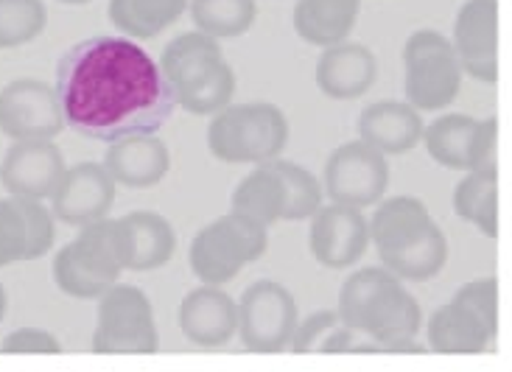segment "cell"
<instances>
[{
	"instance_id": "cell-1",
	"label": "cell",
	"mask_w": 512,
	"mask_h": 372,
	"mask_svg": "<svg viewBox=\"0 0 512 372\" xmlns=\"http://www.w3.org/2000/svg\"><path fill=\"white\" fill-rule=\"evenodd\" d=\"M65 126L87 140L157 135L177 110L160 62L132 37H87L56 65Z\"/></svg>"
},
{
	"instance_id": "cell-2",
	"label": "cell",
	"mask_w": 512,
	"mask_h": 372,
	"mask_svg": "<svg viewBox=\"0 0 512 372\" xmlns=\"http://www.w3.org/2000/svg\"><path fill=\"white\" fill-rule=\"evenodd\" d=\"M336 314L345 328L375 342L381 353H426L417 345L420 303L387 266H367L347 277Z\"/></svg>"
},
{
	"instance_id": "cell-3",
	"label": "cell",
	"mask_w": 512,
	"mask_h": 372,
	"mask_svg": "<svg viewBox=\"0 0 512 372\" xmlns=\"http://www.w3.org/2000/svg\"><path fill=\"white\" fill-rule=\"evenodd\" d=\"M370 244L392 275L409 283L437 277L448 261V238L415 196H392L370 219Z\"/></svg>"
},
{
	"instance_id": "cell-4",
	"label": "cell",
	"mask_w": 512,
	"mask_h": 372,
	"mask_svg": "<svg viewBox=\"0 0 512 372\" xmlns=\"http://www.w3.org/2000/svg\"><path fill=\"white\" fill-rule=\"evenodd\" d=\"M160 70L177 107L191 115H216L236 96V70L224 59L219 40L202 31H185L160 54Z\"/></svg>"
},
{
	"instance_id": "cell-5",
	"label": "cell",
	"mask_w": 512,
	"mask_h": 372,
	"mask_svg": "<svg viewBox=\"0 0 512 372\" xmlns=\"http://www.w3.org/2000/svg\"><path fill=\"white\" fill-rule=\"evenodd\" d=\"M322 182L291 160H266L238 182L230 207L272 227L277 221L311 219L322 205Z\"/></svg>"
},
{
	"instance_id": "cell-6",
	"label": "cell",
	"mask_w": 512,
	"mask_h": 372,
	"mask_svg": "<svg viewBox=\"0 0 512 372\" xmlns=\"http://www.w3.org/2000/svg\"><path fill=\"white\" fill-rule=\"evenodd\" d=\"M82 233L56 252L54 283L59 291L76 300H98L104 291L121 280L126 269V247L121 221H90L79 227Z\"/></svg>"
},
{
	"instance_id": "cell-7",
	"label": "cell",
	"mask_w": 512,
	"mask_h": 372,
	"mask_svg": "<svg viewBox=\"0 0 512 372\" xmlns=\"http://www.w3.org/2000/svg\"><path fill=\"white\" fill-rule=\"evenodd\" d=\"M499 333V280L476 277L437 308L429 319L426 339L431 350L448 356H476L493 345Z\"/></svg>"
},
{
	"instance_id": "cell-8",
	"label": "cell",
	"mask_w": 512,
	"mask_h": 372,
	"mask_svg": "<svg viewBox=\"0 0 512 372\" xmlns=\"http://www.w3.org/2000/svg\"><path fill=\"white\" fill-rule=\"evenodd\" d=\"M289 143V118L269 101L227 104L208 126V149L222 163H266Z\"/></svg>"
},
{
	"instance_id": "cell-9",
	"label": "cell",
	"mask_w": 512,
	"mask_h": 372,
	"mask_svg": "<svg viewBox=\"0 0 512 372\" xmlns=\"http://www.w3.org/2000/svg\"><path fill=\"white\" fill-rule=\"evenodd\" d=\"M269 247V227L247 213L230 210L227 216L205 224L191 241L188 263L202 283L224 286L258 261Z\"/></svg>"
},
{
	"instance_id": "cell-10",
	"label": "cell",
	"mask_w": 512,
	"mask_h": 372,
	"mask_svg": "<svg viewBox=\"0 0 512 372\" xmlns=\"http://www.w3.org/2000/svg\"><path fill=\"white\" fill-rule=\"evenodd\" d=\"M406 101L415 110H445L462 93V65L448 37L434 28L415 31L403 45Z\"/></svg>"
},
{
	"instance_id": "cell-11",
	"label": "cell",
	"mask_w": 512,
	"mask_h": 372,
	"mask_svg": "<svg viewBox=\"0 0 512 372\" xmlns=\"http://www.w3.org/2000/svg\"><path fill=\"white\" fill-rule=\"evenodd\" d=\"M96 353H157L160 333L154 322L152 300L129 283H115L98 297V319L93 333Z\"/></svg>"
},
{
	"instance_id": "cell-12",
	"label": "cell",
	"mask_w": 512,
	"mask_h": 372,
	"mask_svg": "<svg viewBox=\"0 0 512 372\" xmlns=\"http://www.w3.org/2000/svg\"><path fill=\"white\" fill-rule=\"evenodd\" d=\"M426 152L437 166L454 171L499 168V118L490 115L476 121L471 115H443L423 126Z\"/></svg>"
},
{
	"instance_id": "cell-13",
	"label": "cell",
	"mask_w": 512,
	"mask_h": 372,
	"mask_svg": "<svg viewBox=\"0 0 512 372\" xmlns=\"http://www.w3.org/2000/svg\"><path fill=\"white\" fill-rule=\"evenodd\" d=\"M300 311L286 286L258 280L238 300V336L252 353H280L289 347Z\"/></svg>"
},
{
	"instance_id": "cell-14",
	"label": "cell",
	"mask_w": 512,
	"mask_h": 372,
	"mask_svg": "<svg viewBox=\"0 0 512 372\" xmlns=\"http://www.w3.org/2000/svg\"><path fill=\"white\" fill-rule=\"evenodd\" d=\"M389 188V160L364 140H350L333 149L325 163L322 193L339 205H378Z\"/></svg>"
},
{
	"instance_id": "cell-15",
	"label": "cell",
	"mask_w": 512,
	"mask_h": 372,
	"mask_svg": "<svg viewBox=\"0 0 512 372\" xmlns=\"http://www.w3.org/2000/svg\"><path fill=\"white\" fill-rule=\"evenodd\" d=\"M65 129L54 84L14 79L0 90V132L12 140H54Z\"/></svg>"
},
{
	"instance_id": "cell-16",
	"label": "cell",
	"mask_w": 512,
	"mask_h": 372,
	"mask_svg": "<svg viewBox=\"0 0 512 372\" xmlns=\"http://www.w3.org/2000/svg\"><path fill=\"white\" fill-rule=\"evenodd\" d=\"M308 244L311 255L325 269H347L359 263L370 247V221L359 207L339 202L319 205L317 213L311 216Z\"/></svg>"
},
{
	"instance_id": "cell-17",
	"label": "cell",
	"mask_w": 512,
	"mask_h": 372,
	"mask_svg": "<svg viewBox=\"0 0 512 372\" xmlns=\"http://www.w3.org/2000/svg\"><path fill=\"white\" fill-rule=\"evenodd\" d=\"M454 51L476 82L499 79V0H468L454 20Z\"/></svg>"
},
{
	"instance_id": "cell-18",
	"label": "cell",
	"mask_w": 512,
	"mask_h": 372,
	"mask_svg": "<svg viewBox=\"0 0 512 372\" xmlns=\"http://www.w3.org/2000/svg\"><path fill=\"white\" fill-rule=\"evenodd\" d=\"M115 202V180L104 163H76L65 168V177L51 193V213L68 227H84L110 216Z\"/></svg>"
},
{
	"instance_id": "cell-19",
	"label": "cell",
	"mask_w": 512,
	"mask_h": 372,
	"mask_svg": "<svg viewBox=\"0 0 512 372\" xmlns=\"http://www.w3.org/2000/svg\"><path fill=\"white\" fill-rule=\"evenodd\" d=\"M65 157L54 140H14L0 163V182L17 199H51L65 177Z\"/></svg>"
},
{
	"instance_id": "cell-20",
	"label": "cell",
	"mask_w": 512,
	"mask_h": 372,
	"mask_svg": "<svg viewBox=\"0 0 512 372\" xmlns=\"http://www.w3.org/2000/svg\"><path fill=\"white\" fill-rule=\"evenodd\" d=\"M180 331L196 347H224L238 333V303L219 286H199L180 303Z\"/></svg>"
},
{
	"instance_id": "cell-21",
	"label": "cell",
	"mask_w": 512,
	"mask_h": 372,
	"mask_svg": "<svg viewBox=\"0 0 512 372\" xmlns=\"http://www.w3.org/2000/svg\"><path fill=\"white\" fill-rule=\"evenodd\" d=\"M317 87L333 101H353L370 93L378 76V59L361 42H336L322 48L317 59Z\"/></svg>"
},
{
	"instance_id": "cell-22",
	"label": "cell",
	"mask_w": 512,
	"mask_h": 372,
	"mask_svg": "<svg viewBox=\"0 0 512 372\" xmlns=\"http://www.w3.org/2000/svg\"><path fill=\"white\" fill-rule=\"evenodd\" d=\"M104 168L115 185L126 188H152L166 180L171 168V152L157 135H129L112 140L104 154Z\"/></svg>"
},
{
	"instance_id": "cell-23",
	"label": "cell",
	"mask_w": 512,
	"mask_h": 372,
	"mask_svg": "<svg viewBox=\"0 0 512 372\" xmlns=\"http://www.w3.org/2000/svg\"><path fill=\"white\" fill-rule=\"evenodd\" d=\"M423 118L409 101H375L359 115V140L381 154H406L423 138Z\"/></svg>"
},
{
	"instance_id": "cell-24",
	"label": "cell",
	"mask_w": 512,
	"mask_h": 372,
	"mask_svg": "<svg viewBox=\"0 0 512 372\" xmlns=\"http://www.w3.org/2000/svg\"><path fill=\"white\" fill-rule=\"evenodd\" d=\"M121 221L126 247V269L132 272H152L166 266L177 249V233L171 221L154 210L126 213Z\"/></svg>"
},
{
	"instance_id": "cell-25",
	"label": "cell",
	"mask_w": 512,
	"mask_h": 372,
	"mask_svg": "<svg viewBox=\"0 0 512 372\" xmlns=\"http://www.w3.org/2000/svg\"><path fill=\"white\" fill-rule=\"evenodd\" d=\"M359 12L361 0H297L291 20L300 40L328 48L350 37Z\"/></svg>"
},
{
	"instance_id": "cell-26",
	"label": "cell",
	"mask_w": 512,
	"mask_h": 372,
	"mask_svg": "<svg viewBox=\"0 0 512 372\" xmlns=\"http://www.w3.org/2000/svg\"><path fill=\"white\" fill-rule=\"evenodd\" d=\"M454 210L487 238L499 235V168H471L454 188Z\"/></svg>"
},
{
	"instance_id": "cell-27",
	"label": "cell",
	"mask_w": 512,
	"mask_h": 372,
	"mask_svg": "<svg viewBox=\"0 0 512 372\" xmlns=\"http://www.w3.org/2000/svg\"><path fill=\"white\" fill-rule=\"evenodd\" d=\"M188 9V0H110V20L124 37L154 40L174 26Z\"/></svg>"
},
{
	"instance_id": "cell-28",
	"label": "cell",
	"mask_w": 512,
	"mask_h": 372,
	"mask_svg": "<svg viewBox=\"0 0 512 372\" xmlns=\"http://www.w3.org/2000/svg\"><path fill=\"white\" fill-rule=\"evenodd\" d=\"M196 31L213 40H236L244 37L258 17L255 0H188Z\"/></svg>"
},
{
	"instance_id": "cell-29",
	"label": "cell",
	"mask_w": 512,
	"mask_h": 372,
	"mask_svg": "<svg viewBox=\"0 0 512 372\" xmlns=\"http://www.w3.org/2000/svg\"><path fill=\"white\" fill-rule=\"evenodd\" d=\"M45 23L48 9L42 0H0V51L34 42Z\"/></svg>"
},
{
	"instance_id": "cell-30",
	"label": "cell",
	"mask_w": 512,
	"mask_h": 372,
	"mask_svg": "<svg viewBox=\"0 0 512 372\" xmlns=\"http://www.w3.org/2000/svg\"><path fill=\"white\" fill-rule=\"evenodd\" d=\"M28 261V233L17 199H0V269Z\"/></svg>"
},
{
	"instance_id": "cell-31",
	"label": "cell",
	"mask_w": 512,
	"mask_h": 372,
	"mask_svg": "<svg viewBox=\"0 0 512 372\" xmlns=\"http://www.w3.org/2000/svg\"><path fill=\"white\" fill-rule=\"evenodd\" d=\"M17 199V196H14ZM23 210L28 233V261H37L45 252H51L56 238V219L51 207L42 205V199H17Z\"/></svg>"
},
{
	"instance_id": "cell-32",
	"label": "cell",
	"mask_w": 512,
	"mask_h": 372,
	"mask_svg": "<svg viewBox=\"0 0 512 372\" xmlns=\"http://www.w3.org/2000/svg\"><path fill=\"white\" fill-rule=\"evenodd\" d=\"M339 325H342V319H339L336 311H317V314L303 319V325L297 322L289 347L294 353H322V345L328 342V336Z\"/></svg>"
},
{
	"instance_id": "cell-33",
	"label": "cell",
	"mask_w": 512,
	"mask_h": 372,
	"mask_svg": "<svg viewBox=\"0 0 512 372\" xmlns=\"http://www.w3.org/2000/svg\"><path fill=\"white\" fill-rule=\"evenodd\" d=\"M0 353H62V342L45 328H17L3 336Z\"/></svg>"
},
{
	"instance_id": "cell-34",
	"label": "cell",
	"mask_w": 512,
	"mask_h": 372,
	"mask_svg": "<svg viewBox=\"0 0 512 372\" xmlns=\"http://www.w3.org/2000/svg\"><path fill=\"white\" fill-rule=\"evenodd\" d=\"M6 305H9V297H6V289H3V283H0V319L6 317Z\"/></svg>"
},
{
	"instance_id": "cell-35",
	"label": "cell",
	"mask_w": 512,
	"mask_h": 372,
	"mask_svg": "<svg viewBox=\"0 0 512 372\" xmlns=\"http://www.w3.org/2000/svg\"><path fill=\"white\" fill-rule=\"evenodd\" d=\"M59 3H68V6H84V3H90V0H59Z\"/></svg>"
}]
</instances>
